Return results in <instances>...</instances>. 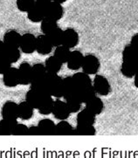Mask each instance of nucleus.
Returning a JSON list of instances; mask_svg holds the SVG:
<instances>
[{
    "label": "nucleus",
    "instance_id": "obj_28",
    "mask_svg": "<svg viewBox=\"0 0 138 158\" xmlns=\"http://www.w3.org/2000/svg\"><path fill=\"white\" fill-rule=\"evenodd\" d=\"M73 127L66 120H62L56 124L55 135H73Z\"/></svg>",
    "mask_w": 138,
    "mask_h": 158
},
{
    "label": "nucleus",
    "instance_id": "obj_17",
    "mask_svg": "<svg viewBox=\"0 0 138 158\" xmlns=\"http://www.w3.org/2000/svg\"><path fill=\"white\" fill-rule=\"evenodd\" d=\"M95 116L91 111L87 108H84L78 113L76 118L77 124H83V125H94L95 123Z\"/></svg>",
    "mask_w": 138,
    "mask_h": 158
},
{
    "label": "nucleus",
    "instance_id": "obj_33",
    "mask_svg": "<svg viewBox=\"0 0 138 158\" xmlns=\"http://www.w3.org/2000/svg\"><path fill=\"white\" fill-rule=\"evenodd\" d=\"M138 59V51L130 44L124 47L123 51V60L136 62Z\"/></svg>",
    "mask_w": 138,
    "mask_h": 158
},
{
    "label": "nucleus",
    "instance_id": "obj_31",
    "mask_svg": "<svg viewBox=\"0 0 138 158\" xmlns=\"http://www.w3.org/2000/svg\"><path fill=\"white\" fill-rule=\"evenodd\" d=\"M121 73L126 78H132L135 76L136 73V67L135 62L123 60V64L121 66Z\"/></svg>",
    "mask_w": 138,
    "mask_h": 158
},
{
    "label": "nucleus",
    "instance_id": "obj_6",
    "mask_svg": "<svg viewBox=\"0 0 138 158\" xmlns=\"http://www.w3.org/2000/svg\"><path fill=\"white\" fill-rule=\"evenodd\" d=\"M53 46L52 45L51 41L48 36L42 34L37 37L36 41V52L41 55H48L52 50Z\"/></svg>",
    "mask_w": 138,
    "mask_h": 158
},
{
    "label": "nucleus",
    "instance_id": "obj_3",
    "mask_svg": "<svg viewBox=\"0 0 138 158\" xmlns=\"http://www.w3.org/2000/svg\"><path fill=\"white\" fill-rule=\"evenodd\" d=\"M93 87L94 88L96 94H99L101 96H107L111 91V87L107 78L100 74H97L94 77L93 81Z\"/></svg>",
    "mask_w": 138,
    "mask_h": 158
},
{
    "label": "nucleus",
    "instance_id": "obj_21",
    "mask_svg": "<svg viewBox=\"0 0 138 158\" xmlns=\"http://www.w3.org/2000/svg\"><path fill=\"white\" fill-rule=\"evenodd\" d=\"M33 113L34 108L26 101H24L19 104V118L28 121L33 116Z\"/></svg>",
    "mask_w": 138,
    "mask_h": 158
},
{
    "label": "nucleus",
    "instance_id": "obj_13",
    "mask_svg": "<svg viewBox=\"0 0 138 158\" xmlns=\"http://www.w3.org/2000/svg\"><path fill=\"white\" fill-rule=\"evenodd\" d=\"M83 59L84 56L80 51L78 50L71 51V53L67 61V67L70 70H73V71L79 70L80 68H82Z\"/></svg>",
    "mask_w": 138,
    "mask_h": 158
},
{
    "label": "nucleus",
    "instance_id": "obj_2",
    "mask_svg": "<svg viewBox=\"0 0 138 158\" xmlns=\"http://www.w3.org/2000/svg\"><path fill=\"white\" fill-rule=\"evenodd\" d=\"M82 68V72L86 73L88 75L96 74L100 68V60L96 56L93 54H87L84 56Z\"/></svg>",
    "mask_w": 138,
    "mask_h": 158
},
{
    "label": "nucleus",
    "instance_id": "obj_44",
    "mask_svg": "<svg viewBox=\"0 0 138 158\" xmlns=\"http://www.w3.org/2000/svg\"><path fill=\"white\" fill-rule=\"evenodd\" d=\"M53 2H56V3H59V4H61V5H62L63 3H65L67 0H52Z\"/></svg>",
    "mask_w": 138,
    "mask_h": 158
},
{
    "label": "nucleus",
    "instance_id": "obj_22",
    "mask_svg": "<svg viewBox=\"0 0 138 158\" xmlns=\"http://www.w3.org/2000/svg\"><path fill=\"white\" fill-rule=\"evenodd\" d=\"M38 127L40 129L41 134L44 135H55L56 124L50 119H42L39 122Z\"/></svg>",
    "mask_w": 138,
    "mask_h": 158
},
{
    "label": "nucleus",
    "instance_id": "obj_34",
    "mask_svg": "<svg viewBox=\"0 0 138 158\" xmlns=\"http://www.w3.org/2000/svg\"><path fill=\"white\" fill-rule=\"evenodd\" d=\"M65 102L67 103V107L69 108L71 114L72 113L79 112L81 110L82 103L77 98L76 94H73V95H71V96L65 98Z\"/></svg>",
    "mask_w": 138,
    "mask_h": 158
},
{
    "label": "nucleus",
    "instance_id": "obj_41",
    "mask_svg": "<svg viewBox=\"0 0 138 158\" xmlns=\"http://www.w3.org/2000/svg\"><path fill=\"white\" fill-rule=\"evenodd\" d=\"M52 1V0H35V3L39 4V5L43 6V7H46V6H47L51 3Z\"/></svg>",
    "mask_w": 138,
    "mask_h": 158
},
{
    "label": "nucleus",
    "instance_id": "obj_45",
    "mask_svg": "<svg viewBox=\"0 0 138 158\" xmlns=\"http://www.w3.org/2000/svg\"><path fill=\"white\" fill-rule=\"evenodd\" d=\"M135 64H136V73H138V59L135 62Z\"/></svg>",
    "mask_w": 138,
    "mask_h": 158
},
{
    "label": "nucleus",
    "instance_id": "obj_18",
    "mask_svg": "<svg viewBox=\"0 0 138 158\" xmlns=\"http://www.w3.org/2000/svg\"><path fill=\"white\" fill-rule=\"evenodd\" d=\"M85 104H86V108H87L89 111H91L94 115L101 114L104 109V103L102 100L97 97V95H95Z\"/></svg>",
    "mask_w": 138,
    "mask_h": 158
},
{
    "label": "nucleus",
    "instance_id": "obj_19",
    "mask_svg": "<svg viewBox=\"0 0 138 158\" xmlns=\"http://www.w3.org/2000/svg\"><path fill=\"white\" fill-rule=\"evenodd\" d=\"M62 66L63 64L55 56L48 57L45 61L46 73H49L58 74V73L61 70Z\"/></svg>",
    "mask_w": 138,
    "mask_h": 158
},
{
    "label": "nucleus",
    "instance_id": "obj_29",
    "mask_svg": "<svg viewBox=\"0 0 138 158\" xmlns=\"http://www.w3.org/2000/svg\"><path fill=\"white\" fill-rule=\"evenodd\" d=\"M70 53H71L70 48L65 46L64 45H61V46L55 47V51H54V53H53V56L56 57L62 64H65V63H67Z\"/></svg>",
    "mask_w": 138,
    "mask_h": 158
},
{
    "label": "nucleus",
    "instance_id": "obj_15",
    "mask_svg": "<svg viewBox=\"0 0 138 158\" xmlns=\"http://www.w3.org/2000/svg\"><path fill=\"white\" fill-rule=\"evenodd\" d=\"M89 76L90 75H88L84 72H80V73H74L72 77H73V80L74 85H75V88L82 89V88L92 86V80Z\"/></svg>",
    "mask_w": 138,
    "mask_h": 158
},
{
    "label": "nucleus",
    "instance_id": "obj_38",
    "mask_svg": "<svg viewBox=\"0 0 138 158\" xmlns=\"http://www.w3.org/2000/svg\"><path fill=\"white\" fill-rule=\"evenodd\" d=\"M11 66V63L9 62L4 56H0V74H4L5 72L9 70Z\"/></svg>",
    "mask_w": 138,
    "mask_h": 158
},
{
    "label": "nucleus",
    "instance_id": "obj_5",
    "mask_svg": "<svg viewBox=\"0 0 138 158\" xmlns=\"http://www.w3.org/2000/svg\"><path fill=\"white\" fill-rule=\"evenodd\" d=\"M36 41L37 37L31 33H25L21 36L19 49L26 54H31L36 51Z\"/></svg>",
    "mask_w": 138,
    "mask_h": 158
},
{
    "label": "nucleus",
    "instance_id": "obj_36",
    "mask_svg": "<svg viewBox=\"0 0 138 158\" xmlns=\"http://www.w3.org/2000/svg\"><path fill=\"white\" fill-rule=\"evenodd\" d=\"M35 4V0H16L17 8L22 12H27Z\"/></svg>",
    "mask_w": 138,
    "mask_h": 158
},
{
    "label": "nucleus",
    "instance_id": "obj_32",
    "mask_svg": "<svg viewBox=\"0 0 138 158\" xmlns=\"http://www.w3.org/2000/svg\"><path fill=\"white\" fill-rule=\"evenodd\" d=\"M58 27H59V26L57 24V21L52 20L49 19H46V18H45L40 22V30L42 33L45 35H49L51 32H52Z\"/></svg>",
    "mask_w": 138,
    "mask_h": 158
},
{
    "label": "nucleus",
    "instance_id": "obj_23",
    "mask_svg": "<svg viewBox=\"0 0 138 158\" xmlns=\"http://www.w3.org/2000/svg\"><path fill=\"white\" fill-rule=\"evenodd\" d=\"M53 105H54V101L52 100L51 95H47V96L43 97L42 101H41L40 105L38 108L39 113L43 115H48L52 113L53 109Z\"/></svg>",
    "mask_w": 138,
    "mask_h": 158
},
{
    "label": "nucleus",
    "instance_id": "obj_27",
    "mask_svg": "<svg viewBox=\"0 0 138 158\" xmlns=\"http://www.w3.org/2000/svg\"><path fill=\"white\" fill-rule=\"evenodd\" d=\"M73 135H95L96 129L94 125L77 124L76 127L73 131Z\"/></svg>",
    "mask_w": 138,
    "mask_h": 158
},
{
    "label": "nucleus",
    "instance_id": "obj_39",
    "mask_svg": "<svg viewBox=\"0 0 138 158\" xmlns=\"http://www.w3.org/2000/svg\"><path fill=\"white\" fill-rule=\"evenodd\" d=\"M28 135H41L40 129L38 126H31L28 127Z\"/></svg>",
    "mask_w": 138,
    "mask_h": 158
},
{
    "label": "nucleus",
    "instance_id": "obj_24",
    "mask_svg": "<svg viewBox=\"0 0 138 158\" xmlns=\"http://www.w3.org/2000/svg\"><path fill=\"white\" fill-rule=\"evenodd\" d=\"M18 124L17 120L10 119H2L0 121V133L3 135H12L16 125Z\"/></svg>",
    "mask_w": 138,
    "mask_h": 158
},
{
    "label": "nucleus",
    "instance_id": "obj_10",
    "mask_svg": "<svg viewBox=\"0 0 138 158\" xmlns=\"http://www.w3.org/2000/svg\"><path fill=\"white\" fill-rule=\"evenodd\" d=\"M3 82L5 87H14L19 85V69L10 66L9 70L3 74Z\"/></svg>",
    "mask_w": 138,
    "mask_h": 158
},
{
    "label": "nucleus",
    "instance_id": "obj_35",
    "mask_svg": "<svg viewBox=\"0 0 138 158\" xmlns=\"http://www.w3.org/2000/svg\"><path fill=\"white\" fill-rule=\"evenodd\" d=\"M48 36L49 40L51 41L53 47H56L62 45V38H63V30L61 28L58 27L54 31L51 32Z\"/></svg>",
    "mask_w": 138,
    "mask_h": 158
},
{
    "label": "nucleus",
    "instance_id": "obj_7",
    "mask_svg": "<svg viewBox=\"0 0 138 158\" xmlns=\"http://www.w3.org/2000/svg\"><path fill=\"white\" fill-rule=\"evenodd\" d=\"M1 114L4 119L17 120L19 118V104L12 101H7L2 107Z\"/></svg>",
    "mask_w": 138,
    "mask_h": 158
},
{
    "label": "nucleus",
    "instance_id": "obj_30",
    "mask_svg": "<svg viewBox=\"0 0 138 158\" xmlns=\"http://www.w3.org/2000/svg\"><path fill=\"white\" fill-rule=\"evenodd\" d=\"M63 90H64V94H63L64 99L75 94V85L73 80V77L67 76L66 78H63Z\"/></svg>",
    "mask_w": 138,
    "mask_h": 158
},
{
    "label": "nucleus",
    "instance_id": "obj_11",
    "mask_svg": "<svg viewBox=\"0 0 138 158\" xmlns=\"http://www.w3.org/2000/svg\"><path fill=\"white\" fill-rule=\"evenodd\" d=\"M19 77L20 85H30L31 81V66L27 62L21 63L19 66Z\"/></svg>",
    "mask_w": 138,
    "mask_h": 158
},
{
    "label": "nucleus",
    "instance_id": "obj_16",
    "mask_svg": "<svg viewBox=\"0 0 138 158\" xmlns=\"http://www.w3.org/2000/svg\"><path fill=\"white\" fill-rule=\"evenodd\" d=\"M45 96H47V95H43L39 91H37L33 88H30L26 94V101L31 106H32L34 109H38L40 105L43 97Z\"/></svg>",
    "mask_w": 138,
    "mask_h": 158
},
{
    "label": "nucleus",
    "instance_id": "obj_25",
    "mask_svg": "<svg viewBox=\"0 0 138 158\" xmlns=\"http://www.w3.org/2000/svg\"><path fill=\"white\" fill-rule=\"evenodd\" d=\"M3 56L5 57V59L9 62H10L11 64L16 63L20 59V49L18 47H9V46H5Z\"/></svg>",
    "mask_w": 138,
    "mask_h": 158
},
{
    "label": "nucleus",
    "instance_id": "obj_26",
    "mask_svg": "<svg viewBox=\"0 0 138 158\" xmlns=\"http://www.w3.org/2000/svg\"><path fill=\"white\" fill-rule=\"evenodd\" d=\"M31 73H32V75H31V82L40 81L44 79L46 73L45 65L41 63H36L31 66Z\"/></svg>",
    "mask_w": 138,
    "mask_h": 158
},
{
    "label": "nucleus",
    "instance_id": "obj_43",
    "mask_svg": "<svg viewBox=\"0 0 138 158\" xmlns=\"http://www.w3.org/2000/svg\"><path fill=\"white\" fill-rule=\"evenodd\" d=\"M134 83H135V86L138 88V73H136V75L134 76Z\"/></svg>",
    "mask_w": 138,
    "mask_h": 158
},
{
    "label": "nucleus",
    "instance_id": "obj_8",
    "mask_svg": "<svg viewBox=\"0 0 138 158\" xmlns=\"http://www.w3.org/2000/svg\"><path fill=\"white\" fill-rule=\"evenodd\" d=\"M53 116L60 120H67V118L70 116V110L67 107V103L61 100H57L54 102V105H53V109H52V113Z\"/></svg>",
    "mask_w": 138,
    "mask_h": 158
},
{
    "label": "nucleus",
    "instance_id": "obj_14",
    "mask_svg": "<svg viewBox=\"0 0 138 158\" xmlns=\"http://www.w3.org/2000/svg\"><path fill=\"white\" fill-rule=\"evenodd\" d=\"M21 36L22 35H20V33L19 31H15V30H9L5 33L3 41L6 46L19 48Z\"/></svg>",
    "mask_w": 138,
    "mask_h": 158
},
{
    "label": "nucleus",
    "instance_id": "obj_4",
    "mask_svg": "<svg viewBox=\"0 0 138 158\" xmlns=\"http://www.w3.org/2000/svg\"><path fill=\"white\" fill-rule=\"evenodd\" d=\"M64 15V8L62 5L52 1L49 5L45 7V18L52 20L59 21Z\"/></svg>",
    "mask_w": 138,
    "mask_h": 158
},
{
    "label": "nucleus",
    "instance_id": "obj_42",
    "mask_svg": "<svg viewBox=\"0 0 138 158\" xmlns=\"http://www.w3.org/2000/svg\"><path fill=\"white\" fill-rule=\"evenodd\" d=\"M5 45L3 40H0V56H3V53L5 51Z\"/></svg>",
    "mask_w": 138,
    "mask_h": 158
},
{
    "label": "nucleus",
    "instance_id": "obj_12",
    "mask_svg": "<svg viewBox=\"0 0 138 158\" xmlns=\"http://www.w3.org/2000/svg\"><path fill=\"white\" fill-rule=\"evenodd\" d=\"M28 19L32 23H40L45 19V7L35 3L27 12Z\"/></svg>",
    "mask_w": 138,
    "mask_h": 158
},
{
    "label": "nucleus",
    "instance_id": "obj_9",
    "mask_svg": "<svg viewBox=\"0 0 138 158\" xmlns=\"http://www.w3.org/2000/svg\"><path fill=\"white\" fill-rule=\"evenodd\" d=\"M79 44V35L74 29L67 28L63 30V38H62V45L68 48H73Z\"/></svg>",
    "mask_w": 138,
    "mask_h": 158
},
{
    "label": "nucleus",
    "instance_id": "obj_1",
    "mask_svg": "<svg viewBox=\"0 0 138 158\" xmlns=\"http://www.w3.org/2000/svg\"><path fill=\"white\" fill-rule=\"evenodd\" d=\"M44 85L52 96L55 98H63V79L58 74L46 73L43 79Z\"/></svg>",
    "mask_w": 138,
    "mask_h": 158
},
{
    "label": "nucleus",
    "instance_id": "obj_37",
    "mask_svg": "<svg viewBox=\"0 0 138 158\" xmlns=\"http://www.w3.org/2000/svg\"><path fill=\"white\" fill-rule=\"evenodd\" d=\"M12 135H28V127L23 123H18L13 130Z\"/></svg>",
    "mask_w": 138,
    "mask_h": 158
},
{
    "label": "nucleus",
    "instance_id": "obj_40",
    "mask_svg": "<svg viewBox=\"0 0 138 158\" xmlns=\"http://www.w3.org/2000/svg\"><path fill=\"white\" fill-rule=\"evenodd\" d=\"M130 45L133 46L136 50L138 51V33L135 34V35L131 38V41H130Z\"/></svg>",
    "mask_w": 138,
    "mask_h": 158
},
{
    "label": "nucleus",
    "instance_id": "obj_46",
    "mask_svg": "<svg viewBox=\"0 0 138 158\" xmlns=\"http://www.w3.org/2000/svg\"><path fill=\"white\" fill-rule=\"evenodd\" d=\"M0 135H1V133H0Z\"/></svg>",
    "mask_w": 138,
    "mask_h": 158
},
{
    "label": "nucleus",
    "instance_id": "obj_20",
    "mask_svg": "<svg viewBox=\"0 0 138 158\" xmlns=\"http://www.w3.org/2000/svg\"><path fill=\"white\" fill-rule=\"evenodd\" d=\"M75 94L82 103H86L89 100H91L92 98L95 96L96 93L94 91V88L92 85L90 87L82 88V89H76L75 88Z\"/></svg>",
    "mask_w": 138,
    "mask_h": 158
}]
</instances>
